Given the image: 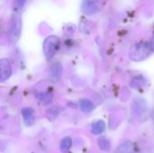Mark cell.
I'll list each match as a JSON object with an SVG mask.
<instances>
[{
    "instance_id": "12",
    "label": "cell",
    "mask_w": 154,
    "mask_h": 153,
    "mask_svg": "<svg viewBox=\"0 0 154 153\" xmlns=\"http://www.w3.org/2000/svg\"><path fill=\"white\" fill-rule=\"evenodd\" d=\"M98 146L103 151H109L111 148V144L109 141L105 137H101L98 139Z\"/></svg>"
},
{
    "instance_id": "7",
    "label": "cell",
    "mask_w": 154,
    "mask_h": 153,
    "mask_svg": "<svg viewBox=\"0 0 154 153\" xmlns=\"http://www.w3.org/2000/svg\"><path fill=\"white\" fill-rule=\"evenodd\" d=\"M23 123L26 126H31L34 124L35 118L33 115V111L31 108H24L22 111Z\"/></svg>"
},
{
    "instance_id": "6",
    "label": "cell",
    "mask_w": 154,
    "mask_h": 153,
    "mask_svg": "<svg viewBox=\"0 0 154 153\" xmlns=\"http://www.w3.org/2000/svg\"><path fill=\"white\" fill-rule=\"evenodd\" d=\"M62 75V66L60 63H53L49 70V78L53 81V82H57L60 80V77Z\"/></svg>"
},
{
    "instance_id": "5",
    "label": "cell",
    "mask_w": 154,
    "mask_h": 153,
    "mask_svg": "<svg viewBox=\"0 0 154 153\" xmlns=\"http://www.w3.org/2000/svg\"><path fill=\"white\" fill-rule=\"evenodd\" d=\"M12 74L11 63L6 59H2L0 60V80L2 82L7 80Z\"/></svg>"
},
{
    "instance_id": "1",
    "label": "cell",
    "mask_w": 154,
    "mask_h": 153,
    "mask_svg": "<svg viewBox=\"0 0 154 153\" xmlns=\"http://www.w3.org/2000/svg\"><path fill=\"white\" fill-rule=\"evenodd\" d=\"M154 49L151 43L148 42H141L134 45L129 52V57L132 60L134 61H142L149 58L153 52Z\"/></svg>"
},
{
    "instance_id": "10",
    "label": "cell",
    "mask_w": 154,
    "mask_h": 153,
    "mask_svg": "<svg viewBox=\"0 0 154 153\" xmlns=\"http://www.w3.org/2000/svg\"><path fill=\"white\" fill-rule=\"evenodd\" d=\"M105 129H106V124L103 121H97L96 122L95 124H93L92 125V129H91V132L92 133L94 134H101L105 132Z\"/></svg>"
},
{
    "instance_id": "4",
    "label": "cell",
    "mask_w": 154,
    "mask_h": 153,
    "mask_svg": "<svg viewBox=\"0 0 154 153\" xmlns=\"http://www.w3.org/2000/svg\"><path fill=\"white\" fill-rule=\"evenodd\" d=\"M104 0H84L81 5L82 12L86 14H93L102 9Z\"/></svg>"
},
{
    "instance_id": "2",
    "label": "cell",
    "mask_w": 154,
    "mask_h": 153,
    "mask_svg": "<svg viewBox=\"0 0 154 153\" xmlns=\"http://www.w3.org/2000/svg\"><path fill=\"white\" fill-rule=\"evenodd\" d=\"M60 46V41L57 36L51 35L47 37L44 40L43 45H42V50H43L45 58L47 60L52 59L58 52Z\"/></svg>"
},
{
    "instance_id": "15",
    "label": "cell",
    "mask_w": 154,
    "mask_h": 153,
    "mask_svg": "<svg viewBox=\"0 0 154 153\" xmlns=\"http://www.w3.org/2000/svg\"><path fill=\"white\" fill-rule=\"evenodd\" d=\"M151 44H152V48H153V49H154V36H153V38L152 39V41H151Z\"/></svg>"
},
{
    "instance_id": "14",
    "label": "cell",
    "mask_w": 154,
    "mask_h": 153,
    "mask_svg": "<svg viewBox=\"0 0 154 153\" xmlns=\"http://www.w3.org/2000/svg\"><path fill=\"white\" fill-rule=\"evenodd\" d=\"M25 1H26V0H14V4H15V5H16L17 7L21 8V7L23 6Z\"/></svg>"
},
{
    "instance_id": "11",
    "label": "cell",
    "mask_w": 154,
    "mask_h": 153,
    "mask_svg": "<svg viewBox=\"0 0 154 153\" xmlns=\"http://www.w3.org/2000/svg\"><path fill=\"white\" fill-rule=\"evenodd\" d=\"M71 145H72V140L69 137H65L64 139H62L60 142V151L62 152H67L70 149Z\"/></svg>"
},
{
    "instance_id": "3",
    "label": "cell",
    "mask_w": 154,
    "mask_h": 153,
    "mask_svg": "<svg viewBox=\"0 0 154 153\" xmlns=\"http://www.w3.org/2000/svg\"><path fill=\"white\" fill-rule=\"evenodd\" d=\"M22 31V19L20 15L14 14L9 23V38L13 43L17 42Z\"/></svg>"
},
{
    "instance_id": "8",
    "label": "cell",
    "mask_w": 154,
    "mask_h": 153,
    "mask_svg": "<svg viewBox=\"0 0 154 153\" xmlns=\"http://www.w3.org/2000/svg\"><path fill=\"white\" fill-rule=\"evenodd\" d=\"M134 147L132 142H125L123 144H121L116 151L115 153H134Z\"/></svg>"
},
{
    "instance_id": "13",
    "label": "cell",
    "mask_w": 154,
    "mask_h": 153,
    "mask_svg": "<svg viewBox=\"0 0 154 153\" xmlns=\"http://www.w3.org/2000/svg\"><path fill=\"white\" fill-rule=\"evenodd\" d=\"M143 84H144V79H143V78H142V77H136V78H134L132 80V82H131V86H132L134 88H138V87H142Z\"/></svg>"
},
{
    "instance_id": "9",
    "label": "cell",
    "mask_w": 154,
    "mask_h": 153,
    "mask_svg": "<svg viewBox=\"0 0 154 153\" xmlns=\"http://www.w3.org/2000/svg\"><path fill=\"white\" fill-rule=\"evenodd\" d=\"M79 106H80L81 110L86 114H88V113L92 112L93 109H94L93 103L90 100H88V99H81L79 101Z\"/></svg>"
}]
</instances>
